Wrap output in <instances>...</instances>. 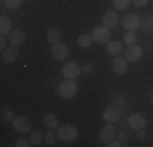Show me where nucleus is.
<instances>
[{
    "instance_id": "f257e3e1",
    "label": "nucleus",
    "mask_w": 153,
    "mask_h": 147,
    "mask_svg": "<svg viewBox=\"0 0 153 147\" xmlns=\"http://www.w3.org/2000/svg\"><path fill=\"white\" fill-rule=\"evenodd\" d=\"M57 137H59V141L65 142V144H70V142H74L78 137V131L72 124H62V126L57 128Z\"/></svg>"
},
{
    "instance_id": "f03ea898",
    "label": "nucleus",
    "mask_w": 153,
    "mask_h": 147,
    "mask_svg": "<svg viewBox=\"0 0 153 147\" xmlns=\"http://www.w3.org/2000/svg\"><path fill=\"white\" fill-rule=\"evenodd\" d=\"M57 90H59V95L62 98H72L78 92V85H76L74 80H65V82H62L59 85Z\"/></svg>"
},
{
    "instance_id": "7ed1b4c3",
    "label": "nucleus",
    "mask_w": 153,
    "mask_h": 147,
    "mask_svg": "<svg viewBox=\"0 0 153 147\" xmlns=\"http://www.w3.org/2000/svg\"><path fill=\"white\" fill-rule=\"evenodd\" d=\"M12 123H13V129H15L18 134H28V132H31V129H33L31 121L28 119L26 116H16Z\"/></svg>"
},
{
    "instance_id": "20e7f679",
    "label": "nucleus",
    "mask_w": 153,
    "mask_h": 147,
    "mask_svg": "<svg viewBox=\"0 0 153 147\" xmlns=\"http://www.w3.org/2000/svg\"><path fill=\"white\" fill-rule=\"evenodd\" d=\"M91 34H93V39L98 44H106L111 39V31H109L108 26H96Z\"/></svg>"
},
{
    "instance_id": "39448f33",
    "label": "nucleus",
    "mask_w": 153,
    "mask_h": 147,
    "mask_svg": "<svg viewBox=\"0 0 153 147\" xmlns=\"http://www.w3.org/2000/svg\"><path fill=\"white\" fill-rule=\"evenodd\" d=\"M121 25L126 28V31H135L142 26V21L137 15H126L124 18H121Z\"/></svg>"
},
{
    "instance_id": "423d86ee",
    "label": "nucleus",
    "mask_w": 153,
    "mask_h": 147,
    "mask_svg": "<svg viewBox=\"0 0 153 147\" xmlns=\"http://www.w3.org/2000/svg\"><path fill=\"white\" fill-rule=\"evenodd\" d=\"M62 74H64L65 79L74 80V79H76V77L82 74V67H80L76 62H67V64L64 65V69H62Z\"/></svg>"
},
{
    "instance_id": "0eeeda50",
    "label": "nucleus",
    "mask_w": 153,
    "mask_h": 147,
    "mask_svg": "<svg viewBox=\"0 0 153 147\" xmlns=\"http://www.w3.org/2000/svg\"><path fill=\"white\" fill-rule=\"evenodd\" d=\"M114 137H116V129H114V126H112V123H108L104 128H101V131H100V141L103 142V144H109L111 141H114Z\"/></svg>"
},
{
    "instance_id": "6e6552de",
    "label": "nucleus",
    "mask_w": 153,
    "mask_h": 147,
    "mask_svg": "<svg viewBox=\"0 0 153 147\" xmlns=\"http://www.w3.org/2000/svg\"><path fill=\"white\" fill-rule=\"evenodd\" d=\"M112 72L117 74V75H124L127 72V59L126 57H121V56H116L112 59Z\"/></svg>"
},
{
    "instance_id": "1a4fd4ad",
    "label": "nucleus",
    "mask_w": 153,
    "mask_h": 147,
    "mask_svg": "<svg viewBox=\"0 0 153 147\" xmlns=\"http://www.w3.org/2000/svg\"><path fill=\"white\" fill-rule=\"evenodd\" d=\"M51 52H52V57L57 59V61H65V59L68 57V54H70L68 52V47L65 46V44H60V43L54 44Z\"/></svg>"
},
{
    "instance_id": "9d476101",
    "label": "nucleus",
    "mask_w": 153,
    "mask_h": 147,
    "mask_svg": "<svg viewBox=\"0 0 153 147\" xmlns=\"http://www.w3.org/2000/svg\"><path fill=\"white\" fill-rule=\"evenodd\" d=\"M145 124H147V119H145L143 115H140V113H132V115L129 116V126L132 128V129H143Z\"/></svg>"
},
{
    "instance_id": "9b49d317",
    "label": "nucleus",
    "mask_w": 153,
    "mask_h": 147,
    "mask_svg": "<svg viewBox=\"0 0 153 147\" xmlns=\"http://www.w3.org/2000/svg\"><path fill=\"white\" fill-rule=\"evenodd\" d=\"M119 116H121V110H119L116 105L108 106V108L103 111V119L106 121V123H114V121L119 119Z\"/></svg>"
},
{
    "instance_id": "f8f14e48",
    "label": "nucleus",
    "mask_w": 153,
    "mask_h": 147,
    "mask_svg": "<svg viewBox=\"0 0 153 147\" xmlns=\"http://www.w3.org/2000/svg\"><path fill=\"white\" fill-rule=\"evenodd\" d=\"M142 56H143V49H142L140 46H129L127 47V52H126V59L127 62H137L140 61Z\"/></svg>"
},
{
    "instance_id": "ddd939ff",
    "label": "nucleus",
    "mask_w": 153,
    "mask_h": 147,
    "mask_svg": "<svg viewBox=\"0 0 153 147\" xmlns=\"http://www.w3.org/2000/svg\"><path fill=\"white\" fill-rule=\"evenodd\" d=\"M25 33H23V29H13L12 33H10V38H8V41H10V46H13V47H18V46H23V43H25Z\"/></svg>"
},
{
    "instance_id": "4468645a",
    "label": "nucleus",
    "mask_w": 153,
    "mask_h": 147,
    "mask_svg": "<svg viewBox=\"0 0 153 147\" xmlns=\"http://www.w3.org/2000/svg\"><path fill=\"white\" fill-rule=\"evenodd\" d=\"M18 59V51L16 47H5V49L2 51V61L5 62V64H12V62H15Z\"/></svg>"
},
{
    "instance_id": "2eb2a0df",
    "label": "nucleus",
    "mask_w": 153,
    "mask_h": 147,
    "mask_svg": "<svg viewBox=\"0 0 153 147\" xmlns=\"http://www.w3.org/2000/svg\"><path fill=\"white\" fill-rule=\"evenodd\" d=\"M103 23H104V26H108V28L117 26V23H119L117 13H116L114 10H109V12H106V13H104V16H103Z\"/></svg>"
},
{
    "instance_id": "dca6fc26",
    "label": "nucleus",
    "mask_w": 153,
    "mask_h": 147,
    "mask_svg": "<svg viewBox=\"0 0 153 147\" xmlns=\"http://www.w3.org/2000/svg\"><path fill=\"white\" fill-rule=\"evenodd\" d=\"M106 52L109 54V56H112V57L119 56V54L122 52V43L121 41H109V43H106Z\"/></svg>"
},
{
    "instance_id": "f3484780",
    "label": "nucleus",
    "mask_w": 153,
    "mask_h": 147,
    "mask_svg": "<svg viewBox=\"0 0 153 147\" xmlns=\"http://www.w3.org/2000/svg\"><path fill=\"white\" fill-rule=\"evenodd\" d=\"M13 29H12V20H10L8 16H5V15H2V18H0V33L2 34H10Z\"/></svg>"
},
{
    "instance_id": "a211bd4d",
    "label": "nucleus",
    "mask_w": 153,
    "mask_h": 147,
    "mask_svg": "<svg viewBox=\"0 0 153 147\" xmlns=\"http://www.w3.org/2000/svg\"><path fill=\"white\" fill-rule=\"evenodd\" d=\"M44 124L49 129H57V128H59V119H57V116L52 115V113H46L44 115Z\"/></svg>"
},
{
    "instance_id": "6ab92c4d",
    "label": "nucleus",
    "mask_w": 153,
    "mask_h": 147,
    "mask_svg": "<svg viewBox=\"0 0 153 147\" xmlns=\"http://www.w3.org/2000/svg\"><path fill=\"white\" fill-rule=\"evenodd\" d=\"M93 41H94V39H93V34H88V33H83V34H80L78 39H76L78 46H80V47H85V49L91 46Z\"/></svg>"
},
{
    "instance_id": "aec40b11",
    "label": "nucleus",
    "mask_w": 153,
    "mask_h": 147,
    "mask_svg": "<svg viewBox=\"0 0 153 147\" xmlns=\"http://www.w3.org/2000/svg\"><path fill=\"white\" fill-rule=\"evenodd\" d=\"M59 39H60V31L57 28H52V29H49L47 31V41H49V44H57L59 43Z\"/></svg>"
},
{
    "instance_id": "412c9836",
    "label": "nucleus",
    "mask_w": 153,
    "mask_h": 147,
    "mask_svg": "<svg viewBox=\"0 0 153 147\" xmlns=\"http://www.w3.org/2000/svg\"><path fill=\"white\" fill-rule=\"evenodd\" d=\"M124 43L127 44V46H134V44L137 43V34L135 31H126V34H124Z\"/></svg>"
},
{
    "instance_id": "4be33fe9",
    "label": "nucleus",
    "mask_w": 153,
    "mask_h": 147,
    "mask_svg": "<svg viewBox=\"0 0 153 147\" xmlns=\"http://www.w3.org/2000/svg\"><path fill=\"white\" fill-rule=\"evenodd\" d=\"M42 139H44V136H42L39 131H31V139H30V141H31V144H33V146L41 144Z\"/></svg>"
},
{
    "instance_id": "5701e85b",
    "label": "nucleus",
    "mask_w": 153,
    "mask_h": 147,
    "mask_svg": "<svg viewBox=\"0 0 153 147\" xmlns=\"http://www.w3.org/2000/svg\"><path fill=\"white\" fill-rule=\"evenodd\" d=\"M130 0H112V5H114L116 10H126L129 7Z\"/></svg>"
},
{
    "instance_id": "b1692460",
    "label": "nucleus",
    "mask_w": 153,
    "mask_h": 147,
    "mask_svg": "<svg viewBox=\"0 0 153 147\" xmlns=\"http://www.w3.org/2000/svg\"><path fill=\"white\" fill-rule=\"evenodd\" d=\"M57 139H59V137H57V132H52V131H49V132L44 136V141H46L49 146H54V144L57 142Z\"/></svg>"
},
{
    "instance_id": "393cba45",
    "label": "nucleus",
    "mask_w": 153,
    "mask_h": 147,
    "mask_svg": "<svg viewBox=\"0 0 153 147\" xmlns=\"http://www.w3.org/2000/svg\"><path fill=\"white\" fill-rule=\"evenodd\" d=\"M3 3L8 10H16L21 5V0H3Z\"/></svg>"
},
{
    "instance_id": "a878e982",
    "label": "nucleus",
    "mask_w": 153,
    "mask_h": 147,
    "mask_svg": "<svg viewBox=\"0 0 153 147\" xmlns=\"http://www.w3.org/2000/svg\"><path fill=\"white\" fill-rule=\"evenodd\" d=\"M2 118H3V121H5V123L13 121V119H15V116H13V110L5 108V110H3V113H2Z\"/></svg>"
},
{
    "instance_id": "bb28decb",
    "label": "nucleus",
    "mask_w": 153,
    "mask_h": 147,
    "mask_svg": "<svg viewBox=\"0 0 153 147\" xmlns=\"http://www.w3.org/2000/svg\"><path fill=\"white\" fill-rule=\"evenodd\" d=\"M15 146H16V147H30V146H33V144H31V141H28V139L20 137V139L15 142Z\"/></svg>"
},
{
    "instance_id": "cd10ccee",
    "label": "nucleus",
    "mask_w": 153,
    "mask_h": 147,
    "mask_svg": "<svg viewBox=\"0 0 153 147\" xmlns=\"http://www.w3.org/2000/svg\"><path fill=\"white\" fill-rule=\"evenodd\" d=\"M82 72H85V74H93L94 70H93L91 64H85V65L82 67Z\"/></svg>"
},
{
    "instance_id": "c85d7f7f",
    "label": "nucleus",
    "mask_w": 153,
    "mask_h": 147,
    "mask_svg": "<svg viewBox=\"0 0 153 147\" xmlns=\"http://www.w3.org/2000/svg\"><path fill=\"white\" fill-rule=\"evenodd\" d=\"M132 3L135 7H145L148 3V0H132Z\"/></svg>"
},
{
    "instance_id": "c756f323",
    "label": "nucleus",
    "mask_w": 153,
    "mask_h": 147,
    "mask_svg": "<svg viewBox=\"0 0 153 147\" xmlns=\"http://www.w3.org/2000/svg\"><path fill=\"white\" fill-rule=\"evenodd\" d=\"M108 146H109V147H121V146H122V142H119V141H111Z\"/></svg>"
},
{
    "instance_id": "7c9ffc66",
    "label": "nucleus",
    "mask_w": 153,
    "mask_h": 147,
    "mask_svg": "<svg viewBox=\"0 0 153 147\" xmlns=\"http://www.w3.org/2000/svg\"><path fill=\"white\" fill-rule=\"evenodd\" d=\"M137 137H138V139H145V132H143V129H138V131H137Z\"/></svg>"
},
{
    "instance_id": "2f4dec72",
    "label": "nucleus",
    "mask_w": 153,
    "mask_h": 147,
    "mask_svg": "<svg viewBox=\"0 0 153 147\" xmlns=\"http://www.w3.org/2000/svg\"><path fill=\"white\" fill-rule=\"evenodd\" d=\"M3 36H5V34H2V38H0V49H5V38H3Z\"/></svg>"
},
{
    "instance_id": "473e14b6",
    "label": "nucleus",
    "mask_w": 153,
    "mask_h": 147,
    "mask_svg": "<svg viewBox=\"0 0 153 147\" xmlns=\"http://www.w3.org/2000/svg\"><path fill=\"white\" fill-rule=\"evenodd\" d=\"M152 100H153V92H152Z\"/></svg>"
}]
</instances>
